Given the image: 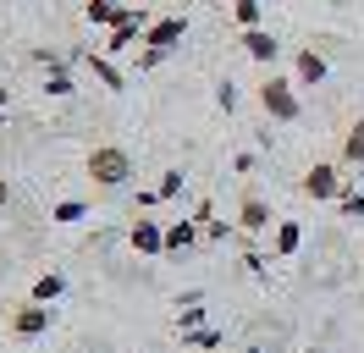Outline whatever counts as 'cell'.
Instances as JSON below:
<instances>
[{
  "instance_id": "6da1fadb",
  "label": "cell",
  "mask_w": 364,
  "mask_h": 353,
  "mask_svg": "<svg viewBox=\"0 0 364 353\" xmlns=\"http://www.w3.org/2000/svg\"><path fill=\"white\" fill-rule=\"evenodd\" d=\"M83 172H89L100 188H127V176H133V154L122 149V144H94L89 160H83Z\"/></svg>"
},
{
  "instance_id": "7a4b0ae2",
  "label": "cell",
  "mask_w": 364,
  "mask_h": 353,
  "mask_svg": "<svg viewBox=\"0 0 364 353\" xmlns=\"http://www.w3.org/2000/svg\"><path fill=\"white\" fill-rule=\"evenodd\" d=\"M254 100H259V110H265L271 122H298V116H304L293 78H265V83L254 88Z\"/></svg>"
},
{
  "instance_id": "3957f363",
  "label": "cell",
  "mask_w": 364,
  "mask_h": 353,
  "mask_svg": "<svg viewBox=\"0 0 364 353\" xmlns=\"http://www.w3.org/2000/svg\"><path fill=\"white\" fill-rule=\"evenodd\" d=\"M182 33H188V17H155L149 28H144V56H155V61H166L171 50L182 44Z\"/></svg>"
},
{
  "instance_id": "277c9868",
  "label": "cell",
  "mask_w": 364,
  "mask_h": 353,
  "mask_svg": "<svg viewBox=\"0 0 364 353\" xmlns=\"http://www.w3.org/2000/svg\"><path fill=\"white\" fill-rule=\"evenodd\" d=\"M298 194L315 199V204H326V199H337V194H342V172L331 166V160H320V166H309V172H304Z\"/></svg>"
},
{
  "instance_id": "5b68a950",
  "label": "cell",
  "mask_w": 364,
  "mask_h": 353,
  "mask_svg": "<svg viewBox=\"0 0 364 353\" xmlns=\"http://www.w3.org/2000/svg\"><path fill=\"white\" fill-rule=\"evenodd\" d=\"M50 331V304H17L11 309V337H23V342H33V337H45Z\"/></svg>"
},
{
  "instance_id": "8992f818",
  "label": "cell",
  "mask_w": 364,
  "mask_h": 353,
  "mask_svg": "<svg viewBox=\"0 0 364 353\" xmlns=\"http://www.w3.org/2000/svg\"><path fill=\"white\" fill-rule=\"evenodd\" d=\"M127 243H133L138 254H166V226H160V221H149V216H133Z\"/></svg>"
},
{
  "instance_id": "52a82bcc",
  "label": "cell",
  "mask_w": 364,
  "mask_h": 353,
  "mask_svg": "<svg viewBox=\"0 0 364 353\" xmlns=\"http://www.w3.org/2000/svg\"><path fill=\"white\" fill-rule=\"evenodd\" d=\"M293 83H298V88L326 83V56H320L315 44H309V50H298V61H293Z\"/></svg>"
},
{
  "instance_id": "ba28073f",
  "label": "cell",
  "mask_w": 364,
  "mask_h": 353,
  "mask_svg": "<svg viewBox=\"0 0 364 353\" xmlns=\"http://www.w3.org/2000/svg\"><path fill=\"white\" fill-rule=\"evenodd\" d=\"M237 226H243V232H265V226H271V204H265L259 194H243V204H237Z\"/></svg>"
},
{
  "instance_id": "9c48e42d",
  "label": "cell",
  "mask_w": 364,
  "mask_h": 353,
  "mask_svg": "<svg viewBox=\"0 0 364 353\" xmlns=\"http://www.w3.org/2000/svg\"><path fill=\"white\" fill-rule=\"evenodd\" d=\"M237 44H243V50H249V56H254L259 66H271L276 56H282V44H276V33H265V28H249V33H243Z\"/></svg>"
},
{
  "instance_id": "30bf717a",
  "label": "cell",
  "mask_w": 364,
  "mask_h": 353,
  "mask_svg": "<svg viewBox=\"0 0 364 353\" xmlns=\"http://www.w3.org/2000/svg\"><path fill=\"white\" fill-rule=\"evenodd\" d=\"M193 243H199V226H193V221H171V226H166V254H188Z\"/></svg>"
},
{
  "instance_id": "8fae6325",
  "label": "cell",
  "mask_w": 364,
  "mask_h": 353,
  "mask_svg": "<svg viewBox=\"0 0 364 353\" xmlns=\"http://www.w3.org/2000/svg\"><path fill=\"white\" fill-rule=\"evenodd\" d=\"M83 17L100 22V28H116V22L127 17V6H116V0H89V6H83Z\"/></svg>"
},
{
  "instance_id": "7c38bea8",
  "label": "cell",
  "mask_w": 364,
  "mask_h": 353,
  "mask_svg": "<svg viewBox=\"0 0 364 353\" xmlns=\"http://www.w3.org/2000/svg\"><path fill=\"white\" fill-rule=\"evenodd\" d=\"M342 166H364V116L348 127V138H342Z\"/></svg>"
},
{
  "instance_id": "4fadbf2b",
  "label": "cell",
  "mask_w": 364,
  "mask_h": 353,
  "mask_svg": "<svg viewBox=\"0 0 364 353\" xmlns=\"http://www.w3.org/2000/svg\"><path fill=\"white\" fill-rule=\"evenodd\" d=\"M298 243H304V226H298V221H276V254H282V260L298 254Z\"/></svg>"
},
{
  "instance_id": "5bb4252c",
  "label": "cell",
  "mask_w": 364,
  "mask_h": 353,
  "mask_svg": "<svg viewBox=\"0 0 364 353\" xmlns=\"http://www.w3.org/2000/svg\"><path fill=\"white\" fill-rule=\"evenodd\" d=\"M61 293H67V276H55V270H50V276H39V282H33V304H55Z\"/></svg>"
},
{
  "instance_id": "9a60e30c",
  "label": "cell",
  "mask_w": 364,
  "mask_h": 353,
  "mask_svg": "<svg viewBox=\"0 0 364 353\" xmlns=\"http://www.w3.org/2000/svg\"><path fill=\"white\" fill-rule=\"evenodd\" d=\"M232 17H237V28L249 33V28H259V17H265V6H259V0H237V6H232Z\"/></svg>"
},
{
  "instance_id": "2e32d148",
  "label": "cell",
  "mask_w": 364,
  "mask_h": 353,
  "mask_svg": "<svg viewBox=\"0 0 364 353\" xmlns=\"http://www.w3.org/2000/svg\"><path fill=\"white\" fill-rule=\"evenodd\" d=\"M89 66H94V78H100V83L111 88V94H116V88H122V72H116V66L105 61V56H94V50H89Z\"/></svg>"
},
{
  "instance_id": "e0dca14e",
  "label": "cell",
  "mask_w": 364,
  "mask_h": 353,
  "mask_svg": "<svg viewBox=\"0 0 364 353\" xmlns=\"http://www.w3.org/2000/svg\"><path fill=\"white\" fill-rule=\"evenodd\" d=\"M337 210H342L348 221H364V194H353V188H342V194H337Z\"/></svg>"
},
{
  "instance_id": "ac0fdd59",
  "label": "cell",
  "mask_w": 364,
  "mask_h": 353,
  "mask_svg": "<svg viewBox=\"0 0 364 353\" xmlns=\"http://www.w3.org/2000/svg\"><path fill=\"white\" fill-rule=\"evenodd\" d=\"M177 194H182V172H166L160 188H155V199H177Z\"/></svg>"
},
{
  "instance_id": "d6986e66",
  "label": "cell",
  "mask_w": 364,
  "mask_h": 353,
  "mask_svg": "<svg viewBox=\"0 0 364 353\" xmlns=\"http://www.w3.org/2000/svg\"><path fill=\"white\" fill-rule=\"evenodd\" d=\"M77 216H83V204H77V199H67V204H55V221H61V226H72Z\"/></svg>"
},
{
  "instance_id": "ffe728a7",
  "label": "cell",
  "mask_w": 364,
  "mask_h": 353,
  "mask_svg": "<svg viewBox=\"0 0 364 353\" xmlns=\"http://www.w3.org/2000/svg\"><path fill=\"white\" fill-rule=\"evenodd\" d=\"M188 342H193V348H221V337H215V331H193Z\"/></svg>"
},
{
  "instance_id": "44dd1931",
  "label": "cell",
  "mask_w": 364,
  "mask_h": 353,
  "mask_svg": "<svg viewBox=\"0 0 364 353\" xmlns=\"http://www.w3.org/2000/svg\"><path fill=\"white\" fill-rule=\"evenodd\" d=\"M6 204H11V182L0 176V210H6Z\"/></svg>"
},
{
  "instance_id": "7402d4cb",
  "label": "cell",
  "mask_w": 364,
  "mask_h": 353,
  "mask_svg": "<svg viewBox=\"0 0 364 353\" xmlns=\"http://www.w3.org/2000/svg\"><path fill=\"white\" fill-rule=\"evenodd\" d=\"M0 105H6V88H0Z\"/></svg>"
}]
</instances>
